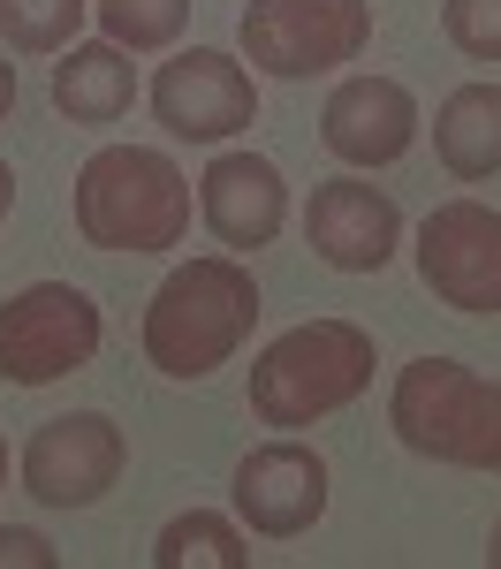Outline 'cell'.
<instances>
[{
  "label": "cell",
  "mask_w": 501,
  "mask_h": 569,
  "mask_svg": "<svg viewBox=\"0 0 501 569\" xmlns=\"http://www.w3.org/2000/svg\"><path fill=\"white\" fill-rule=\"evenodd\" d=\"M107 342V319L77 281H31L0 305V380L8 388H53L84 372Z\"/></svg>",
  "instance_id": "6"
},
{
  "label": "cell",
  "mask_w": 501,
  "mask_h": 569,
  "mask_svg": "<svg viewBox=\"0 0 501 569\" xmlns=\"http://www.w3.org/2000/svg\"><path fill=\"white\" fill-rule=\"evenodd\" d=\"M304 243L319 266L334 273H380L403 243V206L372 182H319L312 206H304Z\"/></svg>",
  "instance_id": "12"
},
{
  "label": "cell",
  "mask_w": 501,
  "mask_h": 569,
  "mask_svg": "<svg viewBox=\"0 0 501 569\" xmlns=\"http://www.w3.org/2000/svg\"><path fill=\"white\" fill-rule=\"evenodd\" d=\"M259 311L267 305H259L251 266L190 259V266H176V273L152 289V305H144V357H152L160 380H206V372H221L228 357L251 342Z\"/></svg>",
  "instance_id": "1"
},
{
  "label": "cell",
  "mask_w": 501,
  "mask_h": 569,
  "mask_svg": "<svg viewBox=\"0 0 501 569\" xmlns=\"http://www.w3.org/2000/svg\"><path fill=\"white\" fill-rule=\"evenodd\" d=\"M319 144L342 168H395L418 144V99L395 77H342L319 107Z\"/></svg>",
  "instance_id": "11"
},
{
  "label": "cell",
  "mask_w": 501,
  "mask_h": 569,
  "mask_svg": "<svg viewBox=\"0 0 501 569\" xmlns=\"http://www.w3.org/2000/svg\"><path fill=\"white\" fill-rule=\"evenodd\" d=\"M91 0H0V46L8 53H69Z\"/></svg>",
  "instance_id": "17"
},
{
  "label": "cell",
  "mask_w": 501,
  "mask_h": 569,
  "mask_svg": "<svg viewBox=\"0 0 501 569\" xmlns=\"http://www.w3.org/2000/svg\"><path fill=\"white\" fill-rule=\"evenodd\" d=\"M8 114H16V61L0 53V122H8Z\"/></svg>",
  "instance_id": "21"
},
{
  "label": "cell",
  "mask_w": 501,
  "mask_h": 569,
  "mask_svg": "<svg viewBox=\"0 0 501 569\" xmlns=\"http://www.w3.org/2000/svg\"><path fill=\"white\" fill-rule=\"evenodd\" d=\"M433 152L455 182L501 176V84H455L433 107Z\"/></svg>",
  "instance_id": "15"
},
{
  "label": "cell",
  "mask_w": 501,
  "mask_h": 569,
  "mask_svg": "<svg viewBox=\"0 0 501 569\" xmlns=\"http://www.w3.org/2000/svg\"><path fill=\"white\" fill-rule=\"evenodd\" d=\"M487 569H501V525H494V539H487Z\"/></svg>",
  "instance_id": "23"
},
{
  "label": "cell",
  "mask_w": 501,
  "mask_h": 569,
  "mask_svg": "<svg viewBox=\"0 0 501 569\" xmlns=\"http://www.w3.org/2000/svg\"><path fill=\"white\" fill-rule=\"evenodd\" d=\"M372 335L350 327V319H304L289 335H273L259 365H251V410L259 426H319L334 410H350L364 388H372Z\"/></svg>",
  "instance_id": "4"
},
{
  "label": "cell",
  "mask_w": 501,
  "mask_h": 569,
  "mask_svg": "<svg viewBox=\"0 0 501 569\" xmlns=\"http://www.w3.org/2000/svg\"><path fill=\"white\" fill-rule=\"evenodd\" d=\"M46 99H53V114H61V122H77V130H107V122H122V114H130L137 61L114 39H84V46H69V53L53 61Z\"/></svg>",
  "instance_id": "14"
},
{
  "label": "cell",
  "mask_w": 501,
  "mask_h": 569,
  "mask_svg": "<svg viewBox=\"0 0 501 569\" xmlns=\"http://www.w3.org/2000/svg\"><path fill=\"white\" fill-rule=\"evenodd\" d=\"M236 517L259 531V539H304L327 517V456L304 440H267L236 463Z\"/></svg>",
  "instance_id": "10"
},
{
  "label": "cell",
  "mask_w": 501,
  "mask_h": 569,
  "mask_svg": "<svg viewBox=\"0 0 501 569\" xmlns=\"http://www.w3.org/2000/svg\"><path fill=\"white\" fill-rule=\"evenodd\" d=\"M388 426L425 463L501 479V380H479L455 357H410L388 388Z\"/></svg>",
  "instance_id": "3"
},
{
  "label": "cell",
  "mask_w": 501,
  "mask_h": 569,
  "mask_svg": "<svg viewBox=\"0 0 501 569\" xmlns=\"http://www.w3.org/2000/svg\"><path fill=\"white\" fill-rule=\"evenodd\" d=\"M91 251H176L190 236V176L152 144H99L69 190Z\"/></svg>",
  "instance_id": "2"
},
{
  "label": "cell",
  "mask_w": 501,
  "mask_h": 569,
  "mask_svg": "<svg viewBox=\"0 0 501 569\" xmlns=\"http://www.w3.org/2000/svg\"><path fill=\"white\" fill-rule=\"evenodd\" d=\"M152 114H160V130L182 137V144H228L236 130L259 122V84H251V69H243L236 53L190 46L176 61H160V77H152Z\"/></svg>",
  "instance_id": "9"
},
{
  "label": "cell",
  "mask_w": 501,
  "mask_h": 569,
  "mask_svg": "<svg viewBox=\"0 0 501 569\" xmlns=\"http://www.w3.org/2000/svg\"><path fill=\"white\" fill-rule=\"evenodd\" d=\"M0 493H8V440H0Z\"/></svg>",
  "instance_id": "24"
},
{
  "label": "cell",
  "mask_w": 501,
  "mask_h": 569,
  "mask_svg": "<svg viewBox=\"0 0 501 569\" xmlns=\"http://www.w3.org/2000/svg\"><path fill=\"white\" fill-rule=\"evenodd\" d=\"M130 463V440L107 410H69V418H46L39 433L23 440L16 471H23V493L46 501V509H91L107 501L114 479Z\"/></svg>",
  "instance_id": "7"
},
{
  "label": "cell",
  "mask_w": 501,
  "mask_h": 569,
  "mask_svg": "<svg viewBox=\"0 0 501 569\" xmlns=\"http://www.w3.org/2000/svg\"><path fill=\"white\" fill-rule=\"evenodd\" d=\"M152 569H251V547H243V531L228 525V517L190 509V517H168L160 525Z\"/></svg>",
  "instance_id": "16"
},
{
  "label": "cell",
  "mask_w": 501,
  "mask_h": 569,
  "mask_svg": "<svg viewBox=\"0 0 501 569\" xmlns=\"http://www.w3.org/2000/svg\"><path fill=\"white\" fill-rule=\"evenodd\" d=\"M198 213L213 228V243H228V251H267L273 236L289 228V182L259 152H221L198 176Z\"/></svg>",
  "instance_id": "13"
},
{
  "label": "cell",
  "mask_w": 501,
  "mask_h": 569,
  "mask_svg": "<svg viewBox=\"0 0 501 569\" xmlns=\"http://www.w3.org/2000/svg\"><path fill=\"white\" fill-rule=\"evenodd\" d=\"M418 281L449 311L494 319L501 311V213L479 198H449L418 220Z\"/></svg>",
  "instance_id": "8"
},
{
  "label": "cell",
  "mask_w": 501,
  "mask_h": 569,
  "mask_svg": "<svg viewBox=\"0 0 501 569\" xmlns=\"http://www.w3.org/2000/svg\"><path fill=\"white\" fill-rule=\"evenodd\" d=\"M441 31L463 61H501V0H441Z\"/></svg>",
  "instance_id": "19"
},
{
  "label": "cell",
  "mask_w": 501,
  "mask_h": 569,
  "mask_svg": "<svg viewBox=\"0 0 501 569\" xmlns=\"http://www.w3.org/2000/svg\"><path fill=\"white\" fill-rule=\"evenodd\" d=\"M8 206H16V168L0 160V220H8Z\"/></svg>",
  "instance_id": "22"
},
{
  "label": "cell",
  "mask_w": 501,
  "mask_h": 569,
  "mask_svg": "<svg viewBox=\"0 0 501 569\" xmlns=\"http://www.w3.org/2000/svg\"><path fill=\"white\" fill-rule=\"evenodd\" d=\"M99 39H114L122 53H168L190 23V0H91Z\"/></svg>",
  "instance_id": "18"
},
{
  "label": "cell",
  "mask_w": 501,
  "mask_h": 569,
  "mask_svg": "<svg viewBox=\"0 0 501 569\" xmlns=\"http://www.w3.org/2000/svg\"><path fill=\"white\" fill-rule=\"evenodd\" d=\"M236 39H243L251 77L304 84L372 46V0H251L236 16Z\"/></svg>",
  "instance_id": "5"
},
{
  "label": "cell",
  "mask_w": 501,
  "mask_h": 569,
  "mask_svg": "<svg viewBox=\"0 0 501 569\" xmlns=\"http://www.w3.org/2000/svg\"><path fill=\"white\" fill-rule=\"evenodd\" d=\"M8 562H23V569H61V555H53V547H46L39 531L8 525V531H0V569H8Z\"/></svg>",
  "instance_id": "20"
}]
</instances>
